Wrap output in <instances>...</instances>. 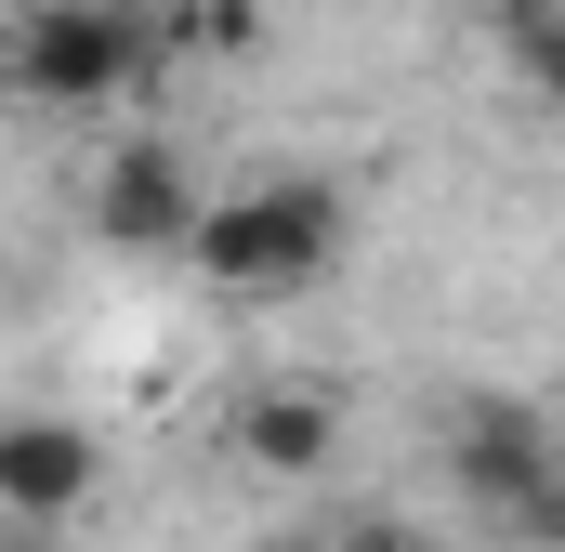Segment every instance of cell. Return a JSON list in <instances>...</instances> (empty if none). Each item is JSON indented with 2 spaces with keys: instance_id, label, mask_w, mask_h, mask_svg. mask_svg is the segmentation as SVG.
I'll list each match as a JSON object with an SVG mask.
<instances>
[{
  "instance_id": "cell-1",
  "label": "cell",
  "mask_w": 565,
  "mask_h": 552,
  "mask_svg": "<svg viewBox=\"0 0 565 552\" xmlns=\"http://www.w3.org/2000/svg\"><path fill=\"white\" fill-rule=\"evenodd\" d=\"M329 251H342V198H329L316 171H277V184L198 211V276L237 289V302H289V289H316Z\"/></svg>"
},
{
  "instance_id": "cell-2",
  "label": "cell",
  "mask_w": 565,
  "mask_h": 552,
  "mask_svg": "<svg viewBox=\"0 0 565 552\" xmlns=\"http://www.w3.org/2000/svg\"><path fill=\"white\" fill-rule=\"evenodd\" d=\"M0 53H13V93H40V106H106V93H132L171 40H158V13H132V0H40V13H13Z\"/></svg>"
},
{
  "instance_id": "cell-3",
  "label": "cell",
  "mask_w": 565,
  "mask_h": 552,
  "mask_svg": "<svg viewBox=\"0 0 565 552\" xmlns=\"http://www.w3.org/2000/svg\"><path fill=\"white\" fill-rule=\"evenodd\" d=\"M447 487L473 513H500L513 540H540V552L565 540V447L526 408H460L447 421Z\"/></svg>"
},
{
  "instance_id": "cell-4",
  "label": "cell",
  "mask_w": 565,
  "mask_h": 552,
  "mask_svg": "<svg viewBox=\"0 0 565 552\" xmlns=\"http://www.w3.org/2000/svg\"><path fill=\"white\" fill-rule=\"evenodd\" d=\"M93 237H106V251H198V184H184L171 145H119V158H106Z\"/></svg>"
},
{
  "instance_id": "cell-5",
  "label": "cell",
  "mask_w": 565,
  "mask_h": 552,
  "mask_svg": "<svg viewBox=\"0 0 565 552\" xmlns=\"http://www.w3.org/2000/svg\"><path fill=\"white\" fill-rule=\"evenodd\" d=\"M93 474H106V460H93L79 421H0V513H40V527H53V513L93 500Z\"/></svg>"
},
{
  "instance_id": "cell-6",
  "label": "cell",
  "mask_w": 565,
  "mask_h": 552,
  "mask_svg": "<svg viewBox=\"0 0 565 552\" xmlns=\"http://www.w3.org/2000/svg\"><path fill=\"white\" fill-rule=\"evenodd\" d=\"M237 460H250V474H316V460H329V408H316V395H250V408H237Z\"/></svg>"
},
{
  "instance_id": "cell-7",
  "label": "cell",
  "mask_w": 565,
  "mask_h": 552,
  "mask_svg": "<svg viewBox=\"0 0 565 552\" xmlns=\"http://www.w3.org/2000/svg\"><path fill=\"white\" fill-rule=\"evenodd\" d=\"M526 66H540V93H553V106H565V13H553V26H540V40H526Z\"/></svg>"
},
{
  "instance_id": "cell-8",
  "label": "cell",
  "mask_w": 565,
  "mask_h": 552,
  "mask_svg": "<svg viewBox=\"0 0 565 552\" xmlns=\"http://www.w3.org/2000/svg\"><path fill=\"white\" fill-rule=\"evenodd\" d=\"M342 552H434V540H422V527H355Z\"/></svg>"
},
{
  "instance_id": "cell-9",
  "label": "cell",
  "mask_w": 565,
  "mask_h": 552,
  "mask_svg": "<svg viewBox=\"0 0 565 552\" xmlns=\"http://www.w3.org/2000/svg\"><path fill=\"white\" fill-rule=\"evenodd\" d=\"M302 552H342V540H302Z\"/></svg>"
},
{
  "instance_id": "cell-10",
  "label": "cell",
  "mask_w": 565,
  "mask_h": 552,
  "mask_svg": "<svg viewBox=\"0 0 565 552\" xmlns=\"http://www.w3.org/2000/svg\"><path fill=\"white\" fill-rule=\"evenodd\" d=\"M0 40H13V26H0Z\"/></svg>"
}]
</instances>
